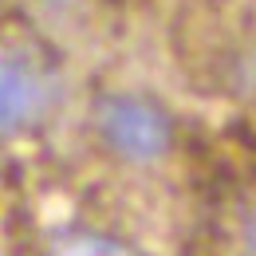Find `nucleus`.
<instances>
[{
    "mask_svg": "<svg viewBox=\"0 0 256 256\" xmlns=\"http://www.w3.org/2000/svg\"><path fill=\"white\" fill-rule=\"evenodd\" d=\"M244 252L256 256V217L248 221V228H244Z\"/></svg>",
    "mask_w": 256,
    "mask_h": 256,
    "instance_id": "4",
    "label": "nucleus"
},
{
    "mask_svg": "<svg viewBox=\"0 0 256 256\" xmlns=\"http://www.w3.org/2000/svg\"><path fill=\"white\" fill-rule=\"evenodd\" d=\"M48 110V83L24 56H4L0 64V122L4 134L12 138L16 130L40 122V114Z\"/></svg>",
    "mask_w": 256,
    "mask_h": 256,
    "instance_id": "2",
    "label": "nucleus"
},
{
    "mask_svg": "<svg viewBox=\"0 0 256 256\" xmlns=\"http://www.w3.org/2000/svg\"><path fill=\"white\" fill-rule=\"evenodd\" d=\"M44 256H138L126 240L110 236V232H95V228H67L48 240Z\"/></svg>",
    "mask_w": 256,
    "mask_h": 256,
    "instance_id": "3",
    "label": "nucleus"
},
{
    "mask_svg": "<svg viewBox=\"0 0 256 256\" xmlns=\"http://www.w3.org/2000/svg\"><path fill=\"white\" fill-rule=\"evenodd\" d=\"M91 118L98 142L130 166H158L174 150V118L150 95L106 91L95 98Z\"/></svg>",
    "mask_w": 256,
    "mask_h": 256,
    "instance_id": "1",
    "label": "nucleus"
}]
</instances>
